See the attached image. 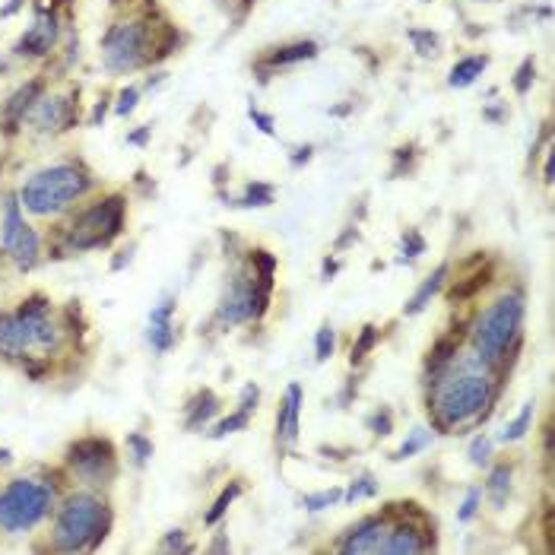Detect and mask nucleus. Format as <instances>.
I'll use <instances>...</instances> for the list:
<instances>
[{
	"label": "nucleus",
	"mask_w": 555,
	"mask_h": 555,
	"mask_svg": "<svg viewBox=\"0 0 555 555\" xmlns=\"http://www.w3.org/2000/svg\"><path fill=\"white\" fill-rule=\"evenodd\" d=\"M492 368L473 356V362L457 365V359L435 375V387L429 397V413L435 419V429L448 432L457 425H467L489 413L492 391Z\"/></svg>",
	"instance_id": "nucleus-1"
},
{
	"label": "nucleus",
	"mask_w": 555,
	"mask_h": 555,
	"mask_svg": "<svg viewBox=\"0 0 555 555\" xmlns=\"http://www.w3.org/2000/svg\"><path fill=\"white\" fill-rule=\"evenodd\" d=\"M64 327L54 321L51 302L45 295L29 299L13 314H0V356L32 359L35 353H54L61 346Z\"/></svg>",
	"instance_id": "nucleus-2"
},
{
	"label": "nucleus",
	"mask_w": 555,
	"mask_h": 555,
	"mask_svg": "<svg viewBox=\"0 0 555 555\" xmlns=\"http://www.w3.org/2000/svg\"><path fill=\"white\" fill-rule=\"evenodd\" d=\"M111 533V508L92 492L67 495L51 527V549L58 552H92Z\"/></svg>",
	"instance_id": "nucleus-3"
},
{
	"label": "nucleus",
	"mask_w": 555,
	"mask_h": 555,
	"mask_svg": "<svg viewBox=\"0 0 555 555\" xmlns=\"http://www.w3.org/2000/svg\"><path fill=\"white\" fill-rule=\"evenodd\" d=\"M524 311H527L524 292H505L495 302H489L479 311V318L473 321V330H470L473 356H479L489 368H502L508 353L521 340Z\"/></svg>",
	"instance_id": "nucleus-4"
},
{
	"label": "nucleus",
	"mask_w": 555,
	"mask_h": 555,
	"mask_svg": "<svg viewBox=\"0 0 555 555\" xmlns=\"http://www.w3.org/2000/svg\"><path fill=\"white\" fill-rule=\"evenodd\" d=\"M92 191V178L80 165L70 162H58L48 165V169L35 172L23 188H20V203L23 210L32 216H61L64 210H70L73 203L83 200Z\"/></svg>",
	"instance_id": "nucleus-5"
},
{
	"label": "nucleus",
	"mask_w": 555,
	"mask_h": 555,
	"mask_svg": "<svg viewBox=\"0 0 555 555\" xmlns=\"http://www.w3.org/2000/svg\"><path fill=\"white\" fill-rule=\"evenodd\" d=\"M159 58L162 48L156 45V29L146 16H131V20L115 23L102 39V64L111 73H131Z\"/></svg>",
	"instance_id": "nucleus-6"
},
{
	"label": "nucleus",
	"mask_w": 555,
	"mask_h": 555,
	"mask_svg": "<svg viewBox=\"0 0 555 555\" xmlns=\"http://www.w3.org/2000/svg\"><path fill=\"white\" fill-rule=\"evenodd\" d=\"M54 508V486L45 479L20 476L0 489V530L20 536L39 527Z\"/></svg>",
	"instance_id": "nucleus-7"
},
{
	"label": "nucleus",
	"mask_w": 555,
	"mask_h": 555,
	"mask_svg": "<svg viewBox=\"0 0 555 555\" xmlns=\"http://www.w3.org/2000/svg\"><path fill=\"white\" fill-rule=\"evenodd\" d=\"M127 219V200L121 194H108L99 203L86 207L73 226L67 229V248L70 251H96L108 248L124 229Z\"/></svg>",
	"instance_id": "nucleus-8"
},
{
	"label": "nucleus",
	"mask_w": 555,
	"mask_h": 555,
	"mask_svg": "<svg viewBox=\"0 0 555 555\" xmlns=\"http://www.w3.org/2000/svg\"><path fill=\"white\" fill-rule=\"evenodd\" d=\"M0 248H4V254L16 264V270H23V273L39 264L42 238L26 222L20 194H10L4 200V219H0Z\"/></svg>",
	"instance_id": "nucleus-9"
},
{
	"label": "nucleus",
	"mask_w": 555,
	"mask_h": 555,
	"mask_svg": "<svg viewBox=\"0 0 555 555\" xmlns=\"http://www.w3.org/2000/svg\"><path fill=\"white\" fill-rule=\"evenodd\" d=\"M270 305V289L254 280V273H235L229 289L222 292L216 321L219 327H238L264 318V311Z\"/></svg>",
	"instance_id": "nucleus-10"
},
{
	"label": "nucleus",
	"mask_w": 555,
	"mask_h": 555,
	"mask_svg": "<svg viewBox=\"0 0 555 555\" xmlns=\"http://www.w3.org/2000/svg\"><path fill=\"white\" fill-rule=\"evenodd\" d=\"M67 467L86 486H108L118 473V457L108 438L89 435L67 448Z\"/></svg>",
	"instance_id": "nucleus-11"
},
{
	"label": "nucleus",
	"mask_w": 555,
	"mask_h": 555,
	"mask_svg": "<svg viewBox=\"0 0 555 555\" xmlns=\"http://www.w3.org/2000/svg\"><path fill=\"white\" fill-rule=\"evenodd\" d=\"M73 108H77L73 96H45L29 108L26 118L35 134H61V131H70Z\"/></svg>",
	"instance_id": "nucleus-12"
},
{
	"label": "nucleus",
	"mask_w": 555,
	"mask_h": 555,
	"mask_svg": "<svg viewBox=\"0 0 555 555\" xmlns=\"http://www.w3.org/2000/svg\"><path fill=\"white\" fill-rule=\"evenodd\" d=\"M387 530H391V521H387V517H381V514L365 517V521H359L353 530L346 533V540L340 543V552H346V555L384 552Z\"/></svg>",
	"instance_id": "nucleus-13"
},
{
	"label": "nucleus",
	"mask_w": 555,
	"mask_h": 555,
	"mask_svg": "<svg viewBox=\"0 0 555 555\" xmlns=\"http://www.w3.org/2000/svg\"><path fill=\"white\" fill-rule=\"evenodd\" d=\"M302 406H305V391L302 384H289L286 397L280 403V413H276V444L289 448V444L299 441V425H302Z\"/></svg>",
	"instance_id": "nucleus-14"
},
{
	"label": "nucleus",
	"mask_w": 555,
	"mask_h": 555,
	"mask_svg": "<svg viewBox=\"0 0 555 555\" xmlns=\"http://www.w3.org/2000/svg\"><path fill=\"white\" fill-rule=\"evenodd\" d=\"M54 42H58V16L39 13V20L23 32V39L16 42L13 51L20 54V58H45V54H51Z\"/></svg>",
	"instance_id": "nucleus-15"
},
{
	"label": "nucleus",
	"mask_w": 555,
	"mask_h": 555,
	"mask_svg": "<svg viewBox=\"0 0 555 555\" xmlns=\"http://www.w3.org/2000/svg\"><path fill=\"white\" fill-rule=\"evenodd\" d=\"M146 340H150L153 353H169V349L178 343V330H175V299H162L153 311H150V330H146Z\"/></svg>",
	"instance_id": "nucleus-16"
},
{
	"label": "nucleus",
	"mask_w": 555,
	"mask_h": 555,
	"mask_svg": "<svg viewBox=\"0 0 555 555\" xmlns=\"http://www.w3.org/2000/svg\"><path fill=\"white\" fill-rule=\"evenodd\" d=\"M435 540H429L416 524L410 521H400V524H391L387 530V540H384V552L387 555H403V552H425L432 549Z\"/></svg>",
	"instance_id": "nucleus-17"
},
{
	"label": "nucleus",
	"mask_w": 555,
	"mask_h": 555,
	"mask_svg": "<svg viewBox=\"0 0 555 555\" xmlns=\"http://www.w3.org/2000/svg\"><path fill=\"white\" fill-rule=\"evenodd\" d=\"M448 273H451V267H448V264H438V267H435V273H432L429 280H425V283L416 289L413 299L403 305V314H406V318H416V314H422L425 308L432 305V299H435V295L444 289V283H448Z\"/></svg>",
	"instance_id": "nucleus-18"
},
{
	"label": "nucleus",
	"mask_w": 555,
	"mask_h": 555,
	"mask_svg": "<svg viewBox=\"0 0 555 555\" xmlns=\"http://www.w3.org/2000/svg\"><path fill=\"white\" fill-rule=\"evenodd\" d=\"M42 80H29L26 86H20L13 92V96L7 99V105H4V118H7V124L10 127H16L20 121H26V115H29V108L42 99Z\"/></svg>",
	"instance_id": "nucleus-19"
},
{
	"label": "nucleus",
	"mask_w": 555,
	"mask_h": 555,
	"mask_svg": "<svg viewBox=\"0 0 555 555\" xmlns=\"http://www.w3.org/2000/svg\"><path fill=\"white\" fill-rule=\"evenodd\" d=\"M489 67V58L486 54H470V58H460L451 73H448V86L451 89H467L473 86L479 77H483V70Z\"/></svg>",
	"instance_id": "nucleus-20"
},
{
	"label": "nucleus",
	"mask_w": 555,
	"mask_h": 555,
	"mask_svg": "<svg viewBox=\"0 0 555 555\" xmlns=\"http://www.w3.org/2000/svg\"><path fill=\"white\" fill-rule=\"evenodd\" d=\"M184 410H188V419H184V425H188L191 432H197L200 425H207L219 413V400H216L213 391H200L188 406H184Z\"/></svg>",
	"instance_id": "nucleus-21"
},
{
	"label": "nucleus",
	"mask_w": 555,
	"mask_h": 555,
	"mask_svg": "<svg viewBox=\"0 0 555 555\" xmlns=\"http://www.w3.org/2000/svg\"><path fill=\"white\" fill-rule=\"evenodd\" d=\"M511 464H495L489 470V479H486V495L492 498L495 508H505L508 495H511Z\"/></svg>",
	"instance_id": "nucleus-22"
},
{
	"label": "nucleus",
	"mask_w": 555,
	"mask_h": 555,
	"mask_svg": "<svg viewBox=\"0 0 555 555\" xmlns=\"http://www.w3.org/2000/svg\"><path fill=\"white\" fill-rule=\"evenodd\" d=\"M318 58V45L314 42H292V45H283L270 54V67H289V64H302V61H311Z\"/></svg>",
	"instance_id": "nucleus-23"
},
{
	"label": "nucleus",
	"mask_w": 555,
	"mask_h": 555,
	"mask_svg": "<svg viewBox=\"0 0 555 555\" xmlns=\"http://www.w3.org/2000/svg\"><path fill=\"white\" fill-rule=\"evenodd\" d=\"M238 495H242V483H238V479H232V483H229L226 489L219 492V498H216V502H213V508L207 511V517H203V524H207V527L219 524L222 517H226V511L232 508V502H235Z\"/></svg>",
	"instance_id": "nucleus-24"
},
{
	"label": "nucleus",
	"mask_w": 555,
	"mask_h": 555,
	"mask_svg": "<svg viewBox=\"0 0 555 555\" xmlns=\"http://www.w3.org/2000/svg\"><path fill=\"white\" fill-rule=\"evenodd\" d=\"M378 337H381V330H378L375 324H365V327L359 330V337H356V343H353V353H349V362H353V368L362 365L368 356H372V349L378 346Z\"/></svg>",
	"instance_id": "nucleus-25"
},
{
	"label": "nucleus",
	"mask_w": 555,
	"mask_h": 555,
	"mask_svg": "<svg viewBox=\"0 0 555 555\" xmlns=\"http://www.w3.org/2000/svg\"><path fill=\"white\" fill-rule=\"evenodd\" d=\"M251 273H254V280L273 289V273H276V257L264 248H257L251 251Z\"/></svg>",
	"instance_id": "nucleus-26"
},
{
	"label": "nucleus",
	"mask_w": 555,
	"mask_h": 555,
	"mask_svg": "<svg viewBox=\"0 0 555 555\" xmlns=\"http://www.w3.org/2000/svg\"><path fill=\"white\" fill-rule=\"evenodd\" d=\"M454 359H457V340H454V337H441V340L432 346V353H429V368L438 375V372H444V368H448Z\"/></svg>",
	"instance_id": "nucleus-27"
},
{
	"label": "nucleus",
	"mask_w": 555,
	"mask_h": 555,
	"mask_svg": "<svg viewBox=\"0 0 555 555\" xmlns=\"http://www.w3.org/2000/svg\"><path fill=\"white\" fill-rule=\"evenodd\" d=\"M530 425H533V403H524V410L505 425V432L498 438H502L505 444H514V441H521L530 432Z\"/></svg>",
	"instance_id": "nucleus-28"
},
{
	"label": "nucleus",
	"mask_w": 555,
	"mask_h": 555,
	"mask_svg": "<svg viewBox=\"0 0 555 555\" xmlns=\"http://www.w3.org/2000/svg\"><path fill=\"white\" fill-rule=\"evenodd\" d=\"M248 422H251V413H245V410H235L232 416L219 419V422L213 425L210 438H226V435H235V432H245V429H248Z\"/></svg>",
	"instance_id": "nucleus-29"
},
{
	"label": "nucleus",
	"mask_w": 555,
	"mask_h": 555,
	"mask_svg": "<svg viewBox=\"0 0 555 555\" xmlns=\"http://www.w3.org/2000/svg\"><path fill=\"white\" fill-rule=\"evenodd\" d=\"M372 495H378L375 476H372V473H362L359 479H353V486H349V489L343 492V502H346V505H356L359 498H372Z\"/></svg>",
	"instance_id": "nucleus-30"
},
{
	"label": "nucleus",
	"mask_w": 555,
	"mask_h": 555,
	"mask_svg": "<svg viewBox=\"0 0 555 555\" xmlns=\"http://www.w3.org/2000/svg\"><path fill=\"white\" fill-rule=\"evenodd\" d=\"M273 203V188L264 181H254L245 188L242 200H238V207H270Z\"/></svg>",
	"instance_id": "nucleus-31"
},
{
	"label": "nucleus",
	"mask_w": 555,
	"mask_h": 555,
	"mask_svg": "<svg viewBox=\"0 0 555 555\" xmlns=\"http://www.w3.org/2000/svg\"><path fill=\"white\" fill-rule=\"evenodd\" d=\"M425 254V238L419 229H406V235L400 238V261L403 264H413L416 257Z\"/></svg>",
	"instance_id": "nucleus-32"
},
{
	"label": "nucleus",
	"mask_w": 555,
	"mask_h": 555,
	"mask_svg": "<svg viewBox=\"0 0 555 555\" xmlns=\"http://www.w3.org/2000/svg\"><path fill=\"white\" fill-rule=\"evenodd\" d=\"M432 444V432H425V429H413L410 432V438H406L400 448H397V454H394V460H406V457H416L419 451H425Z\"/></svg>",
	"instance_id": "nucleus-33"
},
{
	"label": "nucleus",
	"mask_w": 555,
	"mask_h": 555,
	"mask_svg": "<svg viewBox=\"0 0 555 555\" xmlns=\"http://www.w3.org/2000/svg\"><path fill=\"white\" fill-rule=\"evenodd\" d=\"M127 448H131V457H134L137 467H146V464H150V457L156 454L153 441L146 438L143 432H131V435H127Z\"/></svg>",
	"instance_id": "nucleus-34"
},
{
	"label": "nucleus",
	"mask_w": 555,
	"mask_h": 555,
	"mask_svg": "<svg viewBox=\"0 0 555 555\" xmlns=\"http://www.w3.org/2000/svg\"><path fill=\"white\" fill-rule=\"evenodd\" d=\"M337 502H343V489H321V492H311L302 498L305 511H324V508H333Z\"/></svg>",
	"instance_id": "nucleus-35"
},
{
	"label": "nucleus",
	"mask_w": 555,
	"mask_h": 555,
	"mask_svg": "<svg viewBox=\"0 0 555 555\" xmlns=\"http://www.w3.org/2000/svg\"><path fill=\"white\" fill-rule=\"evenodd\" d=\"M410 42L416 45V51L422 54V58H435L438 48H441V39L432 29H410Z\"/></svg>",
	"instance_id": "nucleus-36"
},
{
	"label": "nucleus",
	"mask_w": 555,
	"mask_h": 555,
	"mask_svg": "<svg viewBox=\"0 0 555 555\" xmlns=\"http://www.w3.org/2000/svg\"><path fill=\"white\" fill-rule=\"evenodd\" d=\"M486 283H489V273H476V276H470L467 283H460V286L448 289V302H467L470 295H476Z\"/></svg>",
	"instance_id": "nucleus-37"
},
{
	"label": "nucleus",
	"mask_w": 555,
	"mask_h": 555,
	"mask_svg": "<svg viewBox=\"0 0 555 555\" xmlns=\"http://www.w3.org/2000/svg\"><path fill=\"white\" fill-rule=\"evenodd\" d=\"M333 349H337V333H333L330 324H321L318 337H314V359L327 362L333 356Z\"/></svg>",
	"instance_id": "nucleus-38"
},
{
	"label": "nucleus",
	"mask_w": 555,
	"mask_h": 555,
	"mask_svg": "<svg viewBox=\"0 0 555 555\" xmlns=\"http://www.w3.org/2000/svg\"><path fill=\"white\" fill-rule=\"evenodd\" d=\"M467 457H470V464H473V467H486V464H489V457H492V438L476 435V438L470 441Z\"/></svg>",
	"instance_id": "nucleus-39"
},
{
	"label": "nucleus",
	"mask_w": 555,
	"mask_h": 555,
	"mask_svg": "<svg viewBox=\"0 0 555 555\" xmlns=\"http://www.w3.org/2000/svg\"><path fill=\"white\" fill-rule=\"evenodd\" d=\"M479 505H483V489H470L467 492V498H464V505H460V511H457V521L460 524H470L473 517L479 514Z\"/></svg>",
	"instance_id": "nucleus-40"
},
{
	"label": "nucleus",
	"mask_w": 555,
	"mask_h": 555,
	"mask_svg": "<svg viewBox=\"0 0 555 555\" xmlns=\"http://www.w3.org/2000/svg\"><path fill=\"white\" fill-rule=\"evenodd\" d=\"M368 429H372V435H378V438H387L394 432V413L387 410V406H381V410L368 419Z\"/></svg>",
	"instance_id": "nucleus-41"
},
{
	"label": "nucleus",
	"mask_w": 555,
	"mask_h": 555,
	"mask_svg": "<svg viewBox=\"0 0 555 555\" xmlns=\"http://www.w3.org/2000/svg\"><path fill=\"white\" fill-rule=\"evenodd\" d=\"M140 102V89L137 86H127L118 92V105H115V115L118 118H127V115H134V108Z\"/></svg>",
	"instance_id": "nucleus-42"
},
{
	"label": "nucleus",
	"mask_w": 555,
	"mask_h": 555,
	"mask_svg": "<svg viewBox=\"0 0 555 555\" xmlns=\"http://www.w3.org/2000/svg\"><path fill=\"white\" fill-rule=\"evenodd\" d=\"M533 77H536V64H533V58H527L521 67H517V77H514V92H517V96H527L530 86H533Z\"/></svg>",
	"instance_id": "nucleus-43"
},
{
	"label": "nucleus",
	"mask_w": 555,
	"mask_h": 555,
	"mask_svg": "<svg viewBox=\"0 0 555 555\" xmlns=\"http://www.w3.org/2000/svg\"><path fill=\"white\" fill-rule=\"evenodd\" d=\"M257 403H261V387H257V384H245L242 387V397H238V410L254 413Z\"/></svg>",
	"instance_id": "nucleus-44"
},
{
	"label": "nucleus",
	"mask_w": 555,
	"mask_h": 555,
	"mask_svg": "<svg viewBox=\"0 0 555 555\" xmlns=\"http://www.w3.org/2000/svg\"><path fill=\"white\" fill-rule=\"evenodd\" d=\"M165 552H194L191 543H184V530H169V536L162 540Z\"/></svg>",
	"instance_id": "nucleus-45"
},
{
	"label": "nucleus",
	"mask_w": 555,
	"mask_h": 555,
	"mask_svg": "<svg viewBox=\"0 0 555 555\" xmlns=\"http://www.w3.org/2000/svg\"><path fill=\"white\" fill-rule=\"evenodd\" d=\"M248 115H251V121H254V127H257V131H261V134H267V137H273V131H276V127H273V118H270V115H264V111H257L254 105L248 108Z\"/></svg>",
	"instance_id": "nucleus-46"
},
{
	"label": "nucleus",
	"mask_w": 555,
	"mask_h": 555,
	"mask_svg": "<svg viewBox=\"0 0 555 555\" xmlns=\"http://www.w3.org/2000/svg\"><path fill=\"white\" fill-rule=\"evenodd\" d=\"M353 242H359V232L353 229V226H349L343 235H340V242H337V251H343V248H349V245H353Z\"/></svg>",
	"instance_id": "nucleus-47"
},
{
	"label": "nucleus",
	"mask_w": 555,
	"mask_h": 555,
	"mask_svg": "<svg viewBox=\"0 0 555 555\" xmlns=\"http://www.w3.org/2000/svg\"><path fill=\"white\" fill-rule=\"evenodd\" d=\"M311 159V146H302V150H295V156H292V165L295 169H299V165H305Z\"/></svg>",
	"instance_id": "nucleus-48"
},
{
	"label": "nucleus",
	"mask_w": 555,
	"mask_h": 555,
	"mask_svg": "<svg viewBox=\"0 0 555 555\" xmlns=\"http://www.w3.org/2000/svg\"><path fill=\"white\" fill-rule=\"evenodd\" d=\"M229 549H232L229 536H216V540H213V546H210V552H229Z\"/></svg>",
	"instance_id": "nucleus-49"
},
{
	"label": "nucleus",
	"mask_w": 555,
	"mask_h": 555,
	"mask_svg": "<svg viewBox=\"0 0 555 555\" xmlns=\"http://www.w3.org/2000/svg\"><path fill=\"white\" fill-rule=\"evenodd\" d=\"M337 270H340V264H337V261H330V257H327V261H324V280H330V276L337 273Z\"/></svg>",
	"instance_id": "nucleus-50"
},
{
	"label": "nucleus",
	"mask_w": 555,
	"mask_h": 555,
	"mask_svg": "<svg viewBox=\"0 0 555 555\" xmlns=\"http://www.w3.org/2000/svg\"><path fill=\"white\" fill-rule=\"evenodd\" d=\"M20 7H23V0H10V4H7L4 10H0V16H13Z\"/></svg>",
	"instance_id": "nucleus-51"
},
{
	"label": "nucleus",
	"mask_w": 555,
	"mask_h": 555,
	"mask_svg": "<svg viewBox=\"0 0 555 555\" xmlns=\"http://www.w3.org/2000/svg\"><path fill=\"white\" fill-rule=\"evenodd\" d=\"M552 165H555V156L549 153V156H546V184H552V175H555V172H552Z\"/></svg>",
	"instance_id": "nucleus-52"
},
{
	"label": "nucleus",
	"mask_w": 555,
	"mask_h": 555,
	"mask_svg": "<svg viewBox=\"0 0 555 555\" xmlns=\"http://www.w3.org/2000/svg\"><path fill=\"white\" fill-rule=\"evenodd\" d=\"M13 464V454L7 448H0V467H10Z\"/></svg>",
	"instance_id": "nucleus-53"
},
{
	"label": "nucleus",
	"mask_w": 555,
	"mask_h": 555,
	"mask_svg": "<svg viewBox=\"0 0 555 555\" xmlns=\"http://www.w3.org/2000/svg\"><path fill=\"white\" fill-rule=\"evenodd\" d=\"M150 131H153V127H143L140 134H134V137H131V143H146V137H150Z\"/></svg>",
	"instance_id": "nucleus-54"
}]
</instances>
